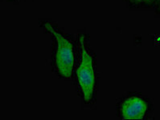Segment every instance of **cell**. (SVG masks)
I'll return each mask as SVG.
<instances>
[{"mask_svg": "<svg viewBox=\"0 0 160 120\" xmlns=\"http://www.w3.org/2000/svg\"><path fill=\"white\" fill-rule=\"evenodd\" d=\"M43 26L49 34L52 35L56 41L54 59L57 71L63 77H71L74 66V49L72 43L48 22L43 23Z\"/></svg>", "mask_w": 160, "mask_h": 120, "instance_id": "obj_1", "label": "cell"}, {"mask_svg": "<svg viewBox=\"0 0 160 120\" xmlns=\"http://www.w3.org/2000/svg\"><path fill=\"white\" fill-rule=\"evenodd\" d=\"M81 61L77 70V76L84 99L89 103L92 99L95 88V73L92 58L87 51L83 36L80 37Z\"/></svg>", "mask_w": 160, "mask_h": 120, "instance_id": "obj_2", "label": "cell"}, {"mask_svg": "<svg viewBox=\"0 0 160 120\" xmlns=\"http://www.w3.org/2000/svg\"><path fill=\"white\" fill-rule=\"evenodd\" d=\"M147 110V104L138 97H131L123 103L122 115L124 119H142Z\"/></svg>", "mask_w": 160, "mask_h": 120, "instance_id": "obj_3", "label": "cell"}, {"mask_svg": "<svg viewBox=\"0 0 160 120\" xmlns=\"http://www.w3.org/2000/svg\"><path fill=\"white\" fill-rule=\"evenodd\" d=\"M143 2H149V1H151V0H142Z\"/></svg>", "mask_w": 160, "mask_h": 120, "instance_id": "obj_4", "label": "cell"}, {"mask_svg": "<svg viewBox=\"0 0 160 120\" xmlns=\"http://www.w3.org/2000/svg\"><path fill=\"white\" fill-rule=\"evenodd\" d=\"M133 1H135V2H140L142 0H133Z\"/></svg>", "mask_w": 160, "mask_h": 120, "instance_id": "obj_5", "label": "cell"}]
</instances>
